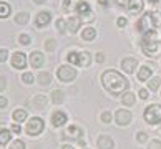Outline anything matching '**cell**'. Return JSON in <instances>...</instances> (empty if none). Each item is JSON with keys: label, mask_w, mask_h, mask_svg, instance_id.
<instances>
[{"label": "cell", "mask_w": 161, "mask_h": 149, "mask_svg": "<svg viewBox=\"0 0 161 149\" xmlns=\"http://www.w3.org/2000/svg\"><path fill=\"white\" fill-rule=\"evenodd\" d=\"M101 83H103L105 89L111 94H121L128 89L130 83L125 78L121 73H118L115 70H106L103 75H101Z\"/></svg>", "instance_id": "1"}, {"label": "cell", "mask_w": 161, "mask_h": 149, "mask_svg": "<svg viewBox=\"0 0 161 149\" xmlns=\"http://www.w3.org/2000/svg\"><path fill=\"white\" fill-rule=\"evenodd\" d=\"M156 37V32L151 30V32L145 33V37L141 40V48H143V53L148 56H158L161 55V41L154 40Z\"/></svg>", "instance_id": "2"}, {"label": "cell", "mask_w": 161, "mask_h": 149, "mask_svg": "<svg viewBox=\"0 0 161 149\" xmlns=\"http://www.w3.org/2000/svg\"><path fill=\"white\" fill-rule=\"evenodd\" d=\"M161 23V15L159 13H153V12H146L136 23V30L141 33H148L153 28H156Z\"/></svg>", "instance_id": "3"}, {"label": "cell", "mask_w": 161, "mask_h": 149, "mask_svg": "<svg viewBox=\"0 0 161 149\" xmlns=\"http://www.w3.org/2000/svg\"><path fill=\"white\" fill-rule=\"evenodd\" d=\"M143 116L148 124H158L161 121V104H150Z\"/></svg>", "instance_id": "4"}, {"label": "cell", "mask_w": 161, "mask_h": 149, "mask_svg": "<svg viewBox=\"0 0 161 149\" xmlns=\"http://www.w3.org/2000/svg\"><path fill=\"white\" fill-rule=\"evenodd\" d=\"M67 58H68L70 63H75V65H78V67H88L90 61H92V56H90L88 51H81V53L70 51Z\"/></svg>", "instance_id": "5"}, {"label": "cell", "mask_w": 161, "mask_h": 149, "mask_svg": "<svg viewBox=\"0 0 161 149\" xmlns=\"http://www.w3.org/2000/svg\"><path fill=\"white\" fill-rule=\"evenodd\" d=\"M43 128H45V123H43V119H42V118H32L30 121L27 123V133L30 136L40 134L42 131H43Z\"/></svg>", "instance_id": "6"}, {"label": "cell", "mask_w": 161, "mask_h": 149, "mask_svg": "<svg viewBox=\"0 0 161 149\" xmlns=\"http://www.w3.org/2000/svg\"><path fill=\"white\" fill-rule=\"evenodd\" d=\"M57 76H58V80L63 81V83H68V81H73V78L76 76V71L71 68V67H60L57 71Z\"/></svg>", "instance_id": "7"}, {"label": "cell", "mask_w": 161, "mask_h": 149, "mask_svg": "<svg viewBox=\"0 0 161 149\" xmlns=\"http://www.w3.org/2000/svg\"><path fill=\"white\" fill-rule=\"evenodd\" d=\"M115 119H116L118 126H128L131 123V113L128 109H118L115 114Z\"/></svg>", "instance_id": "8"}, {"label": "cell", "mask_w": 161, "mask_h": 149, "mask_svg": "<svg viewBox=\"0 0 161 149\" xmlns=\"http://www.w3.org/2000/svg\"><path fill=\"white\" fill-rule=\"evenodd\" d=\"M12 65H14L15 68H25V65H27V56L23 55V53L20 51H15L14 53V56H12Z\"/></svg>", "instance_id": "9"}, {"label": "cell", "mask_w": 161, "mask_h": 149, "mask_svg": "<svg viewBox=\"0 0 161 149\" xmlns=\"http://www.w3.org/2000/svg\"><path fill=\"white\" fill-rule=\"evenodd\" d=\"M97 146L100 149H113V146H115V142H113V139L110 138V136H100V138L97 139Z\"/></svg>", "instance_id": "10"}, {"label": "cell", "mask_w": 161, "mask_h": 149, "mask_svg": "<svg viewBox=\"0 0 161 149\" xmlns=\"http://www.w3.org/2000/svg\"><path fill=\"white\" fill-rule=\"evenodd\" d=\"M138 67V61H136V58H125L121 61V68L126 71V73H133Z\"/></svg>", "instance_id": "11"}, {"label": "cell", "mask_w": 161, "mask_h": 149, "mask_svg": "<svg viewBox=\"0 0 161 149\" xmlns=\"http://www.w3.org/2000/svg\"><path fill=\"white\" fill-rule=\"evenodd\" d=\"M126 8L131 15H136V13H140V12L143 10V0H130L128 5H126Z\"/></svg>", "instance_id": "12"}, {"label": "cell", "mask_w": 161, "mask_h": 149, "mask_svg": "<svg viewBox=\"0 0 161 149\" xmlns=\"http://www.w3.org/2000/svg\"><path fill=\"white\" fill-rule=\"evenodd\" d=\"M43 61H45V56L42 55L40 51H33L30 55V65L33 68H40L42 65H43Z\"/></svg>", "instance_id": "13"}, {"label": "cell", "mask_w": 161, "mask_h": 149, "mask_svg": "<svg viewBox=\"0 0 161 149\" xmlns=\"http://www.w3.org/2000/svg\"><path fill=\"white\" fill-rule=\"evenodd\" d=\"M52 123H53V126H63L65 123H67V114H65L63 111H57V113H53V116H52Z\"/></svg>", "instance_id": "14"}, {"label": "cell", "mask_w": 161, "mask_h": 149, "mask_svg": "<svg viewBox=\"0 0 161 149\" xmlns=\"http://www.w3.org/2000/svg\"><path fill=\"white\" fill-rule=\"evenodd\" d=\"M80 23H81V20L78 19V17H71V19L67 20V30L70 33H76L78 28H80Z\"/></svg>", "instance_id": "15"}, {"label": "cell", "mask_w": 161, "mask_h": 149, "mask_svg": "<svg viewBox=\"0 0 161 149\" xmlns=\"http://www.w3.org/2000/svg\"><path fill=\"white\" fill-rule=\"evenodd\" d=\"M48 22H50V13L48 12H40V13L37 15V19H35L37 27H45Z\"/></svg>", "instance_id": "16"}, {"label": "cell", "mask_w": 161, "mask_h": 149, "mask_svg": "<svg viewBox=\"0 0 161 149\" xmlns=\"http://www.w3.org/2000/svg\"><path fill=\"white\" fill-rule=\"evenodd\" d=\"M150 76H151V68L148 67H141L140 71H138V80L140 81H146V80H150Z\"/></svg>", "instance_id": "17"}, {"label": "cell", "mask_w": 161, "mask_h": 149, "mask_svg": "<svg viewBox=\"0 0 161 149\" xmlns=\"http://www.w3.org/2000/svg\"><path fill=\"white\" fill-rule=\"evenodd\" d=\"M95 37H97V30L92 28V27L85 28V30H83V33H81V38H83V40H86V41H92Z\"/></svg>", "instance_id": "18"}, {"label": "cell", "mask_w": 161, "mask_h": 149, "mask_svg": "<svg viewBox=\"0 0 161 149\" xmlns=\"http://www.w3.org/2000/svg\"><path fill=\"white\" fill-rule=\"evenodd\" d=\"M80 5V0H63V10L65 12H71Z\"/></svg>", "instance_id": "19"}, {"label": "cell", "mask_w": 161, "mask_h": 149, "mask_svg": "<svg viewBox=\"0 0 161 149\" xmlns=\"http://www.w3.org/2000/svg\"><path fill=\"white\" fill-rule=\"evenodd\" d=\"M135 94L133 93H123V96H121V103L125 106H133L135 104Z\"/></svg>", "instance_id": "20"}, {"label": "cell", "mask_w": 161, "mask_h": 149, "mask_svg": "<svg viewBox=\"0 0 161 149\" xmlns=\"http://www.w3.org/2000/svg\"><path fill=\"white\" fill-rule=\"evenodd\" d=\"M76 10H78V13L81 15V19H83V17H85V15H88V13H90V12H92L90 5H88V3H85V2H80V5H78V7H76Z\"/></svg>", "instance_id": "21"}, {"label": "cell", "mask_w": 161, "mask_h": 149, "mask_svg": "<svg viewBox=\"0 0 161 149\" xmlns=\"http://www.w3.org/2000/svg\"><path fill=\"white\" fill-rule=\"evenodd\" d=\"M38 83H40V85H50V83H52L50 73H47V71H42V73L38 75Z\"/></svg>", "instance_id": "22"}, {"label": "cell", "mask_w": 161, "mask_h": 149, "mask_svg": "<svg viewBox=\"0 0 161 149\" xmlns=\"http://www.w3.org/2000/svg\"><path fill=\"white\" fill-rule=\"evenodd\" d=\"M10 141V131L8 129H0V146H5Z\"/></svg>", "instance_id": "23"}, {"label": "cell", "mask_w": 161, "mask_h": 149, "mask_svg": "<svg viewBox=\"0 0 161 149\" xmlns=\"http://www.w3.org/2000/svg\"><path fill=\"white\" fill-rule=\"evenodd\" d=\"M14 119H15L17 123L25 121V119H27V113H25V109H15V111H14Z\"/></svg>", "instance_id": "24"}, {"label": "cell", "mask_w": 161, "mask_h": 149, "mask_svg": "<svg viewBox=\"0 0 161 149\" xmlns=\"http://www.w3.org/2000/svg\"><path fill=\"white\" fill-rule=\"evenodd\" d=\"M8 15H10V5L5 2H0V19H5Z\"/></svg>", "instance_id": "25"}, {"label": "cell", "mask_w": 161, "mask_h": 149, "mask_svg": "<svg viewBox=\"0 0 161 149\" xmlns=\"http://www.w3.org/2000/svg\"><path fill=\"white\" fill-rule=\"evenodd\" d=\"M63 96H65L63 91H60V89H55V91L52 93V101H53L55 104H58V103H62V101H63Z\"/></svg>", "instance_id": "26"}, {"label": "cell", "mask_w": 161, "mask_h": 149, "mask_svg": "<svg viewBox=\"0 0 161 149\" xmlns=\"http://www.w3.org/2000/svg\"><path fill=\"white\" fill-rule=\"evenodd\" d=\"M159 83H161V78L154 76V78H151L150 81H148V88H150L151 91H156V89L159 88Z\"/></svg>", "instance_id": "27"}, {"label": "cell", "mask_w": 161, "mask_h": 149, "mask_svg": "<svg viewBox=\"0 0 161 149\" xmlns=\"http://www.w3.org/2000/svg\"><path fill=\"white\" fill-rule=\"evenodd\" d=\"M45 104H47V101H45V98L42 96V94L33 99V106H37L38 109H43V108H45Z\"/></svg>", "instance_id": "28"}, {"label": "cell", "mask_w": 161, "mask_h": 149, "mask_svg": "<svg viewBox=\"0 0 161 149\" xmlns=\"http://www.w3.org/2000/svg\"><path fill=\"white\" fill-rule=\"evenodd\" d=\"M15 22L19 23V25H23V23L28 22V13H25V12H22V13H19L15 17Z\"/></svg>", "instance_id": "29"}, {"label": "cell", "mask_w": 161, "mask_h": 149, "mask_svg": "<svg viewBox=\"0 0 161 149\" xmlns=\"http://www.w3.org/2000/svg\"><path fill=\"white\" fill-rule=\"evenodd\" d=\"M68 134H75V138H80V136H83V131L80 128H76V126H70L68 128Z\"/></svg>", "instance_id": "30"}, {"label": "cell", "mask_w": 161, "mask_h": 149, "mask_svg": "<svg viewBox=\"0 0 161 149\" xmlns=\"http://www.w3.org/2000/svg\"><path fill=\"white\" fill-rule=\"evenodd\" d=\"M10 149H25V142H23V141H20V139H17V141H14V142H12Z\"/></svg>", "instance_id": "31"}, {"label": "cell", "mask_w": 161, "mask_h": 149, "mask_svg": "<svg viewBox=\"0 0 161 149\" xmlns=\"http://www.w3.org/2000/svg\"><path fill=\"white\" fill-rule=\"evenodd\" d=\"M22 80H23V83H33V75L32 73H23V76H22Z\"/></svg>", "instance_id": "32"}, {"label": "cell", "mask_w": 161, "mask_h": 149, "mask_svg": "<svg viewBox=\"0 0 161 149\" xmlns=\"http://www.w3.org/2000/svg\"><path fill=\"white\" fill-rule=\"evenodd\" d=\"M148 149H161V141H158V139L151 141L150 146H148Z\"/></svg>", "instance_id": "33"}, {"label": "cell", "mask_w": 161, "mask_h": 149, "mask_svg": "<svg viewBox=\"0 0 161 149\" xmlns=\"http://www.w3.org/2000/svg\"><path fill=\"white\" fill-rule=\"evenodd\" d=\"M101 121H103V123H110L111 121V113L110 111H105L103 114H101Z\"/></svg>", "instance_id": "34"}, {"label": "cell", "mask_w": 161, "mask_h": 149, "mask_svg": "<svg viewBox=\"0 0 161 149\" xmlns=\"http://www.w3.org/2000/svg\"><path fill=\"white\" fill-rule=\"evenodd\" d=\"M45 46H47V50H55V40L53 38H50V40H47V43H45Z\"/></svg>", "instance_id": "35"}, {"label": "cell", "mask_w": 161, "mask_h": 149, "mask_svg": "<svg viewBox=\"0 0 161 149\" xmlns=\"http://www.w3.org/2000/svg\"><path fill=\"white\" fill-rule=\"evenodd\" d=\"M57 27H58V30H60V32H65V30H67V28H65V27H67V22L60 19V20L57 22Z\"/></svg>", "instance_id": "36"}, {"label": "cell", "mask_w": 161, "mask_h": 149, "mask_svg": "<svg viewBox=\"0 0 161 149\" xmlns=\"http://www.w3.org/2000/svg\"><path fill=\"white\" fill-rule=\"evenodd\" d=\"M20 43L22 45H28V43H30V37H28V35H20Z\"/></svg>", "instance_id": "37"}, {"label": "cell", "mask_w": 161, "mask_h": 149, "mask_svg": "<svg viewBox=\"0 0 161 149\" xmlns=\"http://www.w3.org/2000/svg\"><path fill=\"white\" fill-rule=\"evenodd\" d=\"M136 139H138V142H145L148 139V134L146 133H138L136 134Z\"/></svg>", "instance_id": "38"}, {"label": "cell", "mask_w": 161, "mask_h": 149, "mask_svg": "<svg viewBox=\"0 0 161 149\" xmlns=\"http://www.w3.org/2000/svg\"><path fill=\"white\" fill-rule=\"evenodd\" d=\"M7 56H8V51L7 50H0V61H5V60H7Z\"/></svg>", "instance_id": "39"}, {"label": "cell", "mask_w": 161, "mask_h": 149, "mask_svg": "<svg viewBox=\"0 0 161 149\" xmlns=\"http://www.w3.org/2000/svg\"><path fill=\"white\" fill-rule=\"evenodd\" d=\"M5 88H7V80L3 76H0V91H3Z\"/></svg>", "instance_id": "40"}, {"label": "cell", "mask_w": 161, "mask_h": 149, "mask_svg": "<svg viewBox=\"0 0 161 149\" xmlns=\"http://www.w3.org/2000/svg\"><path fill=\"white\" fill-rule=\"evenodd\" d=\"M116 25L118 27H125V25H126V19H125V17H120V19L116 20Z\"/></svg>", "instance_id": "41"}, {"label": "cell", "mask_w": 161, "mask_h": 149, "mask_svg": "<svg viewBox=\"0 0 161 149\" xmlns=\"http://www.w3.org/2000/svg\"><path fill=\"white\" fill-rule=\"evenodd\" d=\"M138 94H140L141 99H148V91H146V89H140Z\"/></svg>", "instance_id": "42"}, {"label": "cell", "mask_w": 161, "mask_h": 149, "mask_svg": "<svg viewBox=\"0 0 161 149\" xmlns=\"http://www.w3.org/2000/svg\"><path fill=\"white\" fill-rule=\"evenodd\" d=\"M7 103H8L7 98H5V96H0V109L5 108V106H7Z\"/></svg>", "instance_id": "43"}, {"label": "cell", "mask_w": 161, "mask_h": 149, "mask_svg": "<svg viewBox=\"0 0 161 149\" xmlns=\"http://www.w3.org/2000/svg\"><path fill=\"white\" fill-rule=\"evenodd\" d=\"M97 61L98 63H103L105 61V55H103V53H97Z\"/></svg>", "instance_id": "44"}, {"label": "cell", "mask_w": 161, "mask_h": 149, "mask_svg": "<svg viewBox=\"0 0 161 149\" xmlns=\"http://www.w3.org/2000/svg\"><path fill=\"white\" fill-rule=\"evenodd\" d=\"M12 131H14V133H17V134H19V133H20L22 129H20V126H19V124H14V126H12Z\"/></svg>", "instance_id": "45"}, {"label": "cell", "mask_w": 161, "mask_h": 149, "mask_svg": "<svg viewBox=\"0 0 161 149\" xmlns=\"http://www.w3.org/2000/svg\"><path fill=\"white\" fill-rule=\"evenodd\" d=\"M128 2H130V0H118V3H120L121 7H126V5H128Z\"/></svg>", "instance_id": "46"}, {"label": "cell", "mask_w": 161, "mask_h": 149, "mask_svg": "<svg viewBox=\"0 0 161 149\" xmlns=\"http://www.w3.org/2000/svg\"><path fill=\"white\" fill-rule=\"evenodd\" d=\"M150 3H154L158 7V5H161V0H150Z\"/></svg>", "instance_id": "47"}, {"label": "cell", "mask_w": 161, "mask_h": 149, "mask_svg": "<svg viewBox=\"0 0 161 149\" xmlns=\"http://www.w3.org/2000/svg\"><path fill=\"white\" fill-rule=\"evenodd\" d=\"M98 3L100 5H106V3H108V0H98Z\"/></svg>", "instance_id": "48"}, {"label": "cell", "mask_w": 161, "mask_h": 149, "mask_svg": "<svg viewBox=\"0 0 161 149\" xmlns=\"http://www.w3.org/2000/svg\"><path fill=\"white\" fill-rule=\"evenodd\" d=\"M62 149H73V147H71V146H70V144H65V146H63V147H62Z\"/></svg>", "instance_id": "49"}, {"label": "cell", "mask_w": 161, "mask_h": 149, "mask_svg": "<svg viewBox=\"0 0 161 149\" xmlns=\"http://www.w3.org/2000/svg\"><path fill=\"white\" fill-rule=\"evenodd\" d=\"M33 2H35V3H43L45 0H33Z\"/></svg>", "instance_id": "50"}, {"label": "cell", "mask_w": 161, "mask_h": 149, "mask_svg": "<svg viewBox=\"0 0 161 149\" xmlns=\"http://www.w3.org/2000/svg\"><path fill=\"white\" fill-rule=\"evenodd\" d=\"M158 133H159V134H161V128H159V131H158Z\"/></svg>", "instance_id": "51"}]
</instances>
